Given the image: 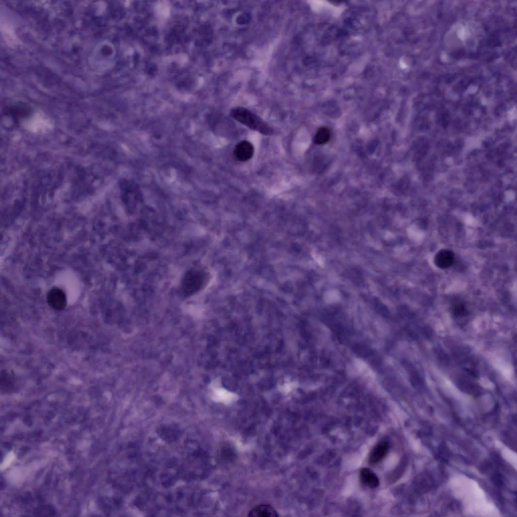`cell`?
Returning a JSON list of instances; mask_svg holds the SVG:
<instances>
[{"mask_svg": "<svg viewBox=\"0 0 517 517\" xmlns=\"http://www.w3.org/2000/svg\"><path fill=\"white\" fill-rule=\"evenodd\" d=\"M231 116L239 122L265 136H271L274 133L271 126L248 109L235 107L231 111Z\"/></svg>", "mask_w": 517, "mask_h": 517, "instance_id": "obj_1", "label": "cell"}, {"mask_svg": "<svg viewBox=\"0 0 517 517\" xmlns=\"http://www.w3.org/2000/svg\"><path fill=\"white\" fill-rule=\"evenodd\" d=\"M47 300L48 305L55 310H63L67 305L66 294L63 290L59 288L51 289L49 291Z\"/></svg>", "mask_w": 517, "mask_h": 517, "instance_id": "obj_2", "label": "cell"}, {"mask_svg": "<svg viewBox=\"0 0 517 517\" xmlns=\"http://www.w3.org/2000/svg\"><path fill=\"white\" fill-rule=\"evenodd\" d=\"M255 152L254 147L248 141H241L238 143L235 149L236 158L239 161L246 162L253 157Z\"/></svg>", "mask_w": 517, "mask_h": 517, "instance_id": "obj_3", "label": "cell"}, {"mask_svg": "<svg viewBox=\"0 0 517 517\" xmlns=\"http://www.w3.org/2000/svg\"><path fill=\"white\" fill-rule=\"evenodd\" d=\"M359 477L364 485L371 488H376L379 485V481L378 477L372 471L368 468H364L361 470Z\"/></svg>", "mask_w": 517, "mask_h": 517, "instance_id": "obj_7", "label": "cell"}, {"mask_svg": "<svg viewBox=\"0 0 517 517\" xmlns=\"http://www.w3.org/2000/svg\"><path fill=\"white\" fill-rule=\"evenodd\" d=\"M279 516L275 508L269 505L257 506L252 509L248 515L251 517H278Z\"/></svg>", "mask_w": 517, "mask_h": 517, "instance_id": "obj_6", "label": "cell"}, {"mask_svg": "<svg viewBox=\"0 0 517 517\" xmlns=\"http://www.w3.org/2000/svg\"><path fill=\"white\" fill-rule=\"evenodd\" d=\"M455 259L454 253L448 250H442L439 251L435 258L436 265L441 269H446L453 263Z\"/></svg>", "mask_w": 517, "mask_h": 517, "instance_id": "obj_4", "label": "cell"}, {"mask_svg": "<svg viewBox=\"0 0 517 517\" xmlns=\"http://www.w3.org/2000/svg\"><path fill=\"white\" fill-rule=\"evenodd\" d=\"M389 445L386 442H380L372 449L369 457L371 464H375L383 460L388 453Z\"/></svg>", "mask_w": 517, "mask_h": 517, "instance_id": "obj_5", "label": "cell"}, {"mask_svg": "<svg viewBox=\"0 0 517 517\" xmlns=\"http://www.w3.org/2000/svg\"><path fill=\"white\" fill-rule=\"evenodd\" d=\"M331 132L326 127L320 128L314 138V142L318 145H324L327 143L330 139Z\"/></svg>", "mask_w": 517, "mask_h": 517, "instance_id": "obj_8", "label": "cell"}]
</instances>
